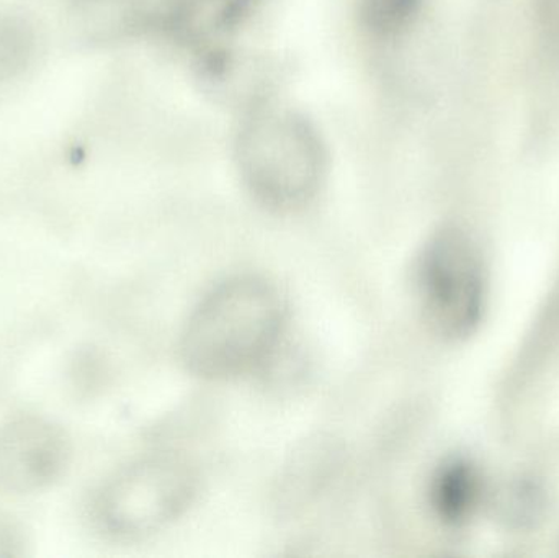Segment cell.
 <instances>
[{
	"label": "cell",
	"instance_id": "4",
	"mask_svg": "<svg viewBox=\"0 0 559 558\" xmlns=\"http://www.w3.org/2000/svg\"><path fill=\"white\" fill-rule=\"evenodd\" d=\"M417 300L430 330L445 340L475 333L488 297L478 246L459 226L437 229L416 262Z\"/></svg>",
	"mask_w": 559,
	"mask_h": 558
},
{
	"label": "cell",
	"instance_id": "9",
	"mask_svg": "<svg viewBox=\"0 0 559 558\" xmlns=\"http://www.w3.org/2000/svg\"><path fill=\"white\" fill-rule=\"evenodd\" d=\"M20 536L9 521L0 518V557H12L19 554Z\"/></svg>",
	"mask_w": 559,
	"mask_h": 558
},
{
	"label": "cell",
	"instance_id": "7",
	"mask_svg": "<svg viewBox=\"0 0 559 558\" xmlns=\"http://www.w3.org/2000/svg\"><path fill=\"white\" fill-rule=\"evenodd\" d=\"M254 0H174L164 10L160 25L183 39H202L222 35L238 25Z\"/></svg>",
	"mask_w": 559,
	"mask_h": 558
},
{
	"label": "cell",
	"instance_id": "5",
	"mask_svg": "<svg viewBox=\"0 0 559 558\" xmlns=\"http://www.w3.org/2000/svg\"><path fill=\"white\" fill-rule=\"evenodd\" d=\"M71 444L61 428L23 416L0 428V490L32 494L62 477Z\"/></svg>",
	"mask_w": 559,
	"mask_h": 558
},
{
	"label": "cell",
	"instance_id": "2",
	"mask_svg": "<svg viewBox=\"0 0 559 558\" xmlns=\"http://www.w3.org/2000/svg\"><path fill=\"white\" fill-rule=\"evenodd\" d=\"M236 163L258 202L292 212L318 193L328 169V151L308 118L292 108L267 105L242 123Z\"/></svg>",
	"mask_w": 559,
	"mask_h": 558
},
{
	"label": "cell",
	"instance_id": "3",
	"mask_svg": "<svg viewBox=\"0 0 559 558\" xmlns=\"http://www.w3.org/2000/svg\"><path fill=\"white\" fill-rule=\"evenodd\" d=\"M199 487V474L186 459H141L98 488L92 498V521L117 539L150 536L179 520L192 507Z\"/></svg>",
	"mask_w": 559,
	"mask_h": 558
},
{
	"label": "cell",
	"instance_id": "6",
	"mask_svg": "<svg viewBox=\"0 0 559 558\" xmlns=\"http://www.w3.org/2000/svg\"><path fill=\"white\" fill-rule=\"evenodd\" d=\"M481 494L478 468L465 459H449L430 482V507L442 523L462 526L475 513Z\"/></svg>",
	"mask_w": 559,
	"mask_h": 558
},
{
	"label": "cell",
	"instance_id": "8",
	"mask_svg": "<svg viewBox=\"0 0 559 558\" xmlns=\"http://www.w3.org/2000/svg\"><path fill=\"white\" fill-rule=\"evenodd\" d=\"M424 0H358L361 23L380 38L400 35L416 19Z\"/></svg>",
	"mask_w": 559,
	"mask_h": 558
},
{
	"label": "cell",
	"instance_id": "1",
	"mask_svg": "<svg viewBox=\"0 0 559 558\" xmlns=\"http://www.w3.org/2000/svg\"><path fill=\"white\" fill-rule=\"evenodd\" d=\"M285 323L278 288L258 275H238L197 305L180 337V357L203 379H235L274 354Z\"/></svg>",
	"mask_w": 559,
	"mask_h": 558
}]
</instances>
